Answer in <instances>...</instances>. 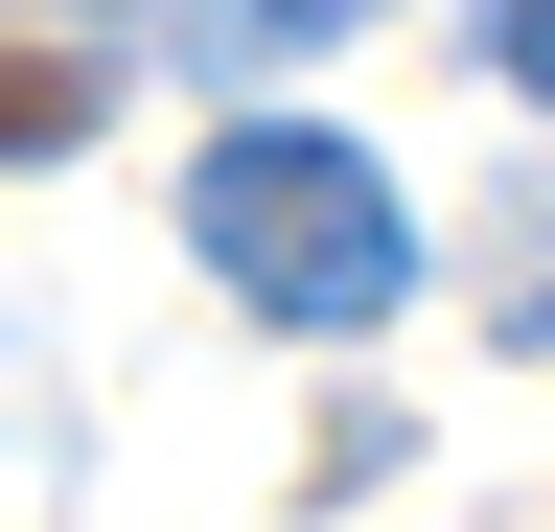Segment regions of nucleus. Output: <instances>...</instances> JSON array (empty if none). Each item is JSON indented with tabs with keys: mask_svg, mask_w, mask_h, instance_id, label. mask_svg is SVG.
Instances as JSON below:
<instances>
[{
	"mask_svg": "<svg viewBox=\"0 0 555 532\" xmlns=\"http://www.w3.org/2000/svg\"><path fill=\"white\" fill-rule=\"evenodd\" d=\"M185 255H208L255 324H301V348H347V324L416 301V209H393V163L324 140V116H232V140L185 163Z\"/></svg>",
	"mask_w": 555,
	"mask_h": 532,
	"instance_id": "nucleus-1",
	"label": "nucleus"
},
{
	"mask_svg": "<svg viewBox=\"0 0 555 532\" xmlns=\"http://www.w3.org/2000/svg\"><path fill=\"white\" fill-rule=\"evenodd\" d=\"M93 140V70H69V47H0V163H69Z\"/></svg>",
	"mask_w": 555,
	"mask_h": 532,
	"instance_id": "nucleus-2",
	"label": "nucleus"
},
{
	"mask_svg": "<svg viewBox=\"0 0 555 532\" xmlns=\"http://www.w3.org/2000/svg\"><path fill=\"white\" fill-rule=\"evenodd\" d=\"M371 0H208V70H278V47H347Z\"/></svg>",
	"mask_w": 555,
	"mask_h": 532,
	"instance_id": "nucleus-3",
	"label": "nucleus"
},
{
	"mask_svg": "<svg viewBox=\"0 0 555 532\" xmlns=\"http://www.w3.org/2000/svg\"><path fill=\"white\" fill-rule=\"evenodd\" d=\"M486 70H509V93H555V0H486Z\"/></svg>",
	"mask_w": 555,
	"mask_h": 532,
	"instance_id": "nucleus-4",
	"label": "nucleus"
}]
</instances>
